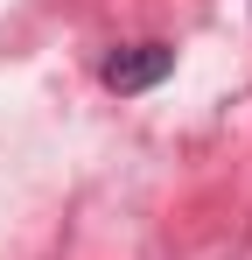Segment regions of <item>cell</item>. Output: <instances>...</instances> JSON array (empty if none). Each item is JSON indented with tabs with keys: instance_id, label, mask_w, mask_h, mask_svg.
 Returning a JSON list of instances; mask_svg holds the SVG:
<instances>
[{
	"instance_id": "cell-1",
	"label": "cell",
	"mask_w": 252,
	"mask_h": 260,
	"mask_svg": "<svg viewBox=\"0 0 252 260\" xmlns=\"http://www.w3.org/2000/svg\"><path fill=\"white\" fill-rule=\"evenodd\" d=\"M168 71H175V43H126V49H112L98 63V85L133 99V91H154Z\"/></svg>"
}]
</instances>
